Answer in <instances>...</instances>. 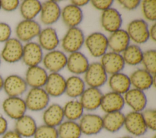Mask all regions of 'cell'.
<instances>
[{"label":"cell","instance_id":"obj_46","mask_svg":"<svg viewBox=\"0 0 156 138\" xmlns=\"http://www.w3.org/2000/svg\"><path fill=\"white\" fill-rule=\"evenodd\" d=\"M149 39H151L153 41H155L156 40V24L154 22L152 25L149 29Z\"/></svg>","mask_w":156,"mask_h":138},{"label":"cell","instance_id":"obj_8","mask_svg":"<svg viewBox=\"0 0 156 138\" xmlns=\"http://www.w3.org/2000/svg\"><path fill=\"white\" fill-rule=\"evenodd\" d=\"M78 123L82 134L85 136L97 135L103 129L102 117L92 112L84 113Z\"/></svg>","mask_w":156,"mask_h":138},{"label":"cell","instance_id":"obj_18","mask_svg":"<svg viewBox=\"0 0 156 138\" xmlns=\"http://www.w3.org/2000/svg\"><path fill=\"white\" fill-rule=\"evenodd\" d=\"M100 63L108 75L121 72L125 67V63L121 53L107 52L101 57Z\"/></svg>","mask_w":156,"mask_h":138},{"label":"cell","instance_id":"obj_27","mask_svg":"<svg viewBox=\"0 0 156 138\" xmlns=\"http://www.w3.org/2000/svg\"><path fill=\"white\" fill-rule=\"evenodd\" d=\"M108 39V47L112 52L122 53L130 44V39L124 29H119L111 33Z\"/></svg>","mask_w":156,"mask_h":138},{"label":"cell","instance_id":"obj_41","mask_svg":"<svg viewBox=\"0 0 156 138\" xmlns=\"http://www.w3.org/2000/svg\"><path fill=\"white\" fill-rule=\"evenodd\" d=\"M90 2L94 9L103 12L112 7L113 4V1L112 0H92V1H90Z\"/></svg>","mask_w":156,"mask_h":138},{"label":"cell","instance_id":"obj_50","mask_svg":"<svg viewBox=\"0 0 156 138\" xmlns=\"http://www.w3.org/2000/svg\"><path fill=\"white\" fill-rule=\"evenodd\" d=\"M1 56H0V65H1Z\"/></svg>","mask_w":156,"mask_h":138},{"label":"cell","instance_id":"obj_15","mask_svg":"<svg viewBox=\"0 0 156 138\" xmlns=\"http://www.w3.org/2000/svg\"><path fill=\"white\" fill-rule=\"evenodd\" d=\"M61 11L58 1L50 0L44 2L40 13L41 22L48 26L55 24L60 18Z\"/></svg>","mask_w":156,"mask_h":138},{"label":"cell","instance_id":"obj_12","mask_svg":"<svg viewBox=\"0 0 156 138\" xmlns=\"http://www.w3.org/2000/svg\"><path fill=\"white\" fill-rule=\"evenodd\" d=\"M28 86L24 78L16 74H11L4 78L2 89L7 97H21L27 90Z\"/></svg>","mask_w":156,"mask_h":138},{"label":"cell","instance_id":"obj_5","mask_svg":"<svg viewBox=\"0 0 156 138\" xmlns=\"http://www.w3.org/2000/svg\"><path fill=\"white\" fill-rule=\"evenodd\" d=\"M41 29L40 24L35 19H23L15 27L16 38L22 43L30 42L38 37Z\"/></svg>","mask_w":156,"mask_h":138},{"label":"cell","instance_id":"obj_48","mask_svg":"<svg viewBox=\"0 0 156 138\" xmlns=\"http://www.w3.org/2000/svg\"><path fill=\"white\" fill-rule=\"evenodd\" d=\"M3 84H4V78L2 75L0 74V91L3 88Z\"/></svg>","mask_w":156,"mask_h":138},{"label":"cell","instance_id":"obj_28","mask_svg":"<svg viewBox=\"0 0 156 138\" xmlns=\"http://www.w3.org/2000/svg\"><path fill=\"white\" fill-rule=\"evenodd\" d=\"M37 127L35 119L26 114L15 120L14 130L23 138H30L33 137Z\"/></svg>","mask_w":156,"mask_h":138},{"label":"cell","instance_id":"obj_2","mask_svg":"<svg viewBox=\"0 0 156 138\" xmlns=\"http://www.w3.org/2000/svg\"><path fill=\"white\" fill-rule=\"evenodd\" d=\"M85 39L84 33L81 29L78 27L68 28L60 41L61 46L69 54L78 52L84 45Z\"/></svg>","mask_w":156,"mask_h":138},{"label":"cell","instance_id":"obj_51","mask_svg":"<svg viewBox=\"0 0 156 138\" xmlns=\"http://www.w3.org/2000/svg\"><path fill=\"white\" fill-rule=\"evenodd\" d=\"M1 9V1H0V10Z\"/></svg>","mask_w":156,"mask_h":138},{"label":"cell","instance_id":"obj_47","mask_svg":"<svg viewBox=\"0 0 156 138\" xmlns=\"http://www.w3.org/2000/svg\"><path fill=\"white\" fill-rule=\"evenodd\" d=\"M90 2L88 0H72L71 1V4L81 8L86 5H87Z\"/></svg>","mask_w":156,"mask_h":138},{"label":"cell","instance_id":"obj_36","mask_svg":"<svg viewBox=\"0 0 156 138\" xmlns=\"http://www.w3.org/2000/svg\"><path fill=\"white\" fill-rule=\"evenodd\" d=\"M143 68L152 75L156 73V50L149 49L143 52L142 62Z\"/></svg>","mask_w":156,"mask_h":138},{"label":"cell","instance_id":"obj_34","mask_svg":"<svg viewBox=\"0 0 156 138\" xmlns=\"http://www.w3.org/2000/svg\"><path fill=\"white\" fill-rule=\"evenodd\" d=\"M42 3L38 0H24L20 2L19 9L23 19H34L41 11Z\"/></svg>","mask_w":156,"mask_h":138},{"label":"cell","instance_id":"obj_4","mask_svg":"<svg viewBox=\"0 0 156 138\" xmlns=\"http://www.w3.org/2000/svg\"><path fill=\"white\" fill-rule=\"evenodd\" d=\"M83 80L88 87L100 88L108 80V74L100 62L90 63L88 67L84 73Z\"/></svg>","mask_w":156,"mask_h":138},{"label":"cell","instance_id":"obj_29","mask_svg":"<svg viewBox=\"0 0 156 138\" xmlns=\"http://www.w3.org/2000/svg\"><path fill=\"white\" fill-rule=\"evenodd\" d=\"M107 82L111 91L122 95L132 87L129 76L122 72L110 75Z\"/></svg>","mask_w":156,"mask_h":138},{"label":"cell","instance_id":"obj_24","mask_svg":"<svg viewBox=\"0 0 156 138\" xmlns=\"http://www.w3.org/2000/svg\"><path fill=\"white\" fill-rule=\"evenodd\" d=\"M125 106L122 95L113 91L103 94L100 108L105 113L122 111Z\"/></svg>","mask_w":156,"mask_h":138},{"label":"cell","instance_id":"obj_9","mask_svg":"<svg viewBox=\"0 0 156 138\" xmlns=\"http://www.w3.org/2000/svg\"><path fill=\"white\" fill-rule=\"evenodd\" d=\"M4 114L10 119L16 120L26 114L27 110L24 99L21 97H7L2 103Z\"/></svg>","mask_w":156,"mask_h":138},{"label":"cell","instance_id":"obj_10","mask_svg":"<svg viewBox=\"0 0 156 138\" xmlns=\"http://www.w3.org/2000/svg\"><path fill=\"white\" fill-rule=\"evenodd\" d=\"M23 44L16 38H10L4 43L0 56L8 63H15L21 60Z\"/></svg>","mask_w":156,"mask_h":138},{"label":"cell","instance_id":"obj_16","mask_svg":"<svg viewBox=\"0 0 156 138\" xmlns=\"http://www.w3.org/2000/svg\"><path fill=\"white\" fill-rule=\"evenodd\" d=\"M103 93L100 88H86L79 97V101L84 110L92 112L100 108Z\"/></svg>","mask_w":156,"mask_h":138},{"label":"cell","instance_id":"obj_11","mask_svg":"<svg viewBox=\"0 0 156 138\" xmlns=\"http://www.w3.org/2000/svg\"><path fill=\"white\" fill-rule=\"evenodd\" d=\"M68 56L63 51L54 50L48 52L43 56V67L50 73L59 72L63 69L67 63Z\"/></svg>","mask_w":156,"mask_h":138},{"label":"cell","instance_id":"obj_13","mask_svg":"<svg viewBox=\"0 0 156 138\" xmlns=\"http://www.w3.org/2000/svg\"><path fill=\"white\" fill-rule=\"evenodd\" d=\"M43 50L37 42L30 41L23 45L21 60L27 67L38 66L43 58Z\"/></svg>","mask_w":156,"mask_h":138},{"label":"cell","instance_id":"obj_7","mask_svg":"<svg viewBox=\"0 0 156 138\" xmlns=\"http://www.w3.org/2000/svg\"><path fill=\"white\" fill-rule=\"evenodd\" d=\"M124 127L129 134L134 137H141L147 131L142 113L131 111L125 114Z\"/></svg>","mask_w":156,"mask_h":138},{"label":"cell","instance_id":"obj_43","mask_svg":"<svg viewBox=\"0 0 156 138\" xmlns=\"http://www.w3.org/2000/svg\"><path fill=\"white\" fill-rule=\"evenodd\" d=\"M140 0H119V4L127 10H133L137 9L141 4Z\"/></svg>","mask_w":156,"mask_h":138},{"label":"cell","instance_id":"obj_37","mask_svg":"<svg viewBox=\"0 0 156 138\" xmlns=\"http://www.w3.org/2000/svg\"><path fill=\"white\" fill-rule=\"evenodd\" d=\"M143 16L147 21L155 22L156 20V1L144 0L141 2Z\"/></svg>","mask_w":156,"mask_h":138},{"label":"cell","instance_id":"obj_23","mask_svg":"<svg viewBox=\"0 0 156 138\" xmlns=\"http://www.w3.org/2000/svg\"><path fill=\"white\" fill-rule=\"evenodd\" d=\"M90 64L87 57L81 52L69 53L67 57L66 68L74 75L84 74Z\"/></svg>","mask_w":156,"mask_h":138},{"label":"cell","instance_id":"obj_14","mask_svg":"<svg viewBox=\"0 0 156 138\" xmlns=\"http://www.w3.org/2000/svg\"><path fill=\"white\" fill-rule=\"evenodd\" d=\"M132 88L145 91L155 85V75H152L144 68L137 69L129 76Z\"/></svg>","mask_w":156,"mask_h":138},{"label":"cell","instance_id":"obj_49","mask_svg":"<svg viewBox=\"0 0 156 138\" xmlns=\"http://www.w3.org/2000/svg\"><path fill=\"white\" fill-rule=\"evenodd\" d=\"M118 138H135V137H133V136H132L130 135H126V136H121V137H119Z\"/></svg>","mask_w":156,"mask_h":138},{"label":"cell","instance_id":"obj_26","mask_svg":"<svg viewBox=\"0 0 156 138\" xmlns=\"http://www.w3.org/2000/svg\"><path fill=\"white\" fill-rule=\"evenodd\" d=\"M60 18L68 28L76 27L82 22L83 13L81 8L69 4L62 9Z\"/></svg>","mask_w":156,"mask_h":138},{"label":"cell","instance_id":"obj_39","mask_svg":"<svg viewBox=\"0 0 156 138\" xmlns=\"http://www.w3.org/2000/svg\"><path fill=\"white\" fill-rule=\"evenodd\" d=\"M147 129L156 130V111L153 108H146L141 112Z\"/></svg>","mask_w":156,"mask_h":138},{"label":"cell","instance_id":"obj_3","mask_svg":"<svg viewBox=\"0 0 156 138\" xmlns=\"http://www.w3.org/2000/svg\"><path fill=\"white\" fill-rule=\"evenodd\" d=\"M84 44L90 55L94 58H101L108 49L107 36L100 32H94L85 39Z\"/></svg>","mask_w":156,"mask_h":138},{"label":"cell","instance_id":"obj_40","mask_svg":"<svg viewBox=\"0 0 156 138\" xmlns=\"http://www.w3.org/2000/svg\"><path fill=\"white\" fill-rule=\"evenodd\" d=\"M12 29L5 22H0V43H5L11 38Z\"/></svg>","mask_w":156,"mask_h":138},{"label":"cell","instance_id":"obj_1","mask_svg":"<svg viewBox=\"0 0 156 138\" xmlns=\"http://www.w3.org/2000/svg\"><path fill=\"white\" fill-rule=\"evenodd\" d=\"M50 97L43 88H30L24 101L27 110L32 112L43 111L50 102Z\"/></svg>","mask_w":156,"mask_h":138},{"label":"cell","instance_id":"obj_38","mask_svg":"<svg viewBox=\"0 0 156 138\" xmlns=\"http://www.w3.org/2000/svg\"><path fill=\"white\" fill-rule=\"evenodd\" d=\"M33 138H58L57 128L44 124L38 126Z\"/></svg>","mask_w":156,"mask_h":138},{"label":"cell","instance_id":"obj_33","mask_svg":"<svg viewBox=\"0 0 156 138\" xmlns=\"http://www.w3.org/2000/svg\"><path fill=\"white\" fill-rule=\"evenodd\" d=\"M58 138H80L82 135L78 122L65 120L57 128Z\"/></svg>","mask_w":156,"mask_h":138},{"label":"cell","instance_id":"obj_45","mask_svg":"<svg viewBox=\"0 0 156 138\" xmlns=\"http://www.w3.org/2000/svg\"><path fill=\"white\" fill-rule=\"evenodd\" d=\"M1 138H23L14 129L7 130L2 136Z\"/></svg>","mask_w":156,"mask_h":138},{"label":"cell","instance_id":"obj_35","mask_svg":"<svg viewBox=\"0 0 156 138\" xmlns=\"http://www.w3.org/2000/svg\"><path fill=\"white\" fill-rule=\"evenodd\" d=\"M121 55L126 64L136 66L142 62L143 51L139 45L130 44Z\"/></svg>","mask_w":156,"mask_h":138},{"label":"cell","instance_id":"obj_19","mask_svg":"<svg viewBox=\"0 0 156 138\" xmlns=\"http://www.w3.org/2000/svg\"><path fill=\"white\" fill-rule=\"evenodd\" d=\"M125 105L133 111L141 112L146 108L147 98L143 91L131 88L123 95Z\"/></svg>","mask_w":156,"mask_h":138},{"label":"cell","instance_id":"obj_22","mask_svg":"<svg viewBox=\"0 0 156 138\" xmlns=\"http://www.w3.org/2000/svg\"><path fill=\"white\" fill-rule=\"evenodd\" d=\"M48 76V71L40 66L28 67L24 80L30 88H43Z\"/></svg>","mask_w":156,"mask_h":138},{"label":"cell","instance_id":"obj_21","mask_svg":"<svg viewBox=\"0 0 156 138\" xmlns=\"http://www.w3.org/2000/svg\"><path fill=\"white\" fill-rule=\"evenodd\" d=\"M42 120L43 124L57 128L65 120L62 106L55 103L49 105L43 111Z\"/></svg>","mask_w":156,"mask_h":138},{"label":"cell","instance_id":"obj_25","mask_svg":"<svg viewBox=\"0 0 156 138\" xmlns=\"http://www.w3.org/2000/svg\"><path fill=\"white\" fill-rule=\"evenodd\" d=\"M38 41L42 49L48 52L55 50L60 43L56 30L51 26L41 29L38 36Z\"/></svg>","mask_w":156,"mask_h":138},{"label":"cell","instance_id":"obj_30","mask_svg":"<svg viewBox=\"0 0 156 138\" xmlns=\"http://www.w3.org/2000/svg\"><path fill=\"white\" fill-rule=\"evenodd\" d=\"M125 114L122 111L105 113L102 117L103 129L115 133L124 127Z\"/></svg>","mask_w":156,"mask_h":138},{"label":"cell","instance_id":"obj_6","mask_svg":"<svg viewBox=\"0 0 156 138\" xmlns=\"http://www.w3.org/2000/svg\"><path fill=\"white\" fill-rule=\"evenodd\" d=\"M149 25L145 19L138 18L131 21L127 25L126 32L135 44L146 43L149 39Z\"/></svg>","mask_w":156,"mask_h":138},{"label":"cell","instance_id":"obj_32","mask_svg":"<svg viewBox=\"0 0 156 138\" xmlns=\"http://www.w3.org/2000/svg\"><path fill=\"white\" fill-rule=\"evenodd\" d=\"M63 107L65 120L78 122L84 114V109L78 99H72L65 103Z\"/></svg>","mask_w":156,"mask_h":138},{"label":"cell","instance_id":"obj_20","mask_svg":"<svg viewBox=\"0 0 156 138\" xmlns=\"http://www.w3.org/2000/svg\"><path fill=\"white\" fill-rule=\"evenodd\" d=\"M66 79L59 72L48 74L46 82L43 87L46 92L52 97H58L65 93Z\"/></svg>","mask_w":156,"mask_h":138},{"label":"cell","instance_id":"obj_31","mask_svg":"<svg viewBox=\"0 0 156 138\" xmlns=\"http://www.w3.org/2000/svg\"><path fill=\"white\" fill-rule=\"evenodd\" d=\"M86 89V84L83 78L73 75L66 79L65 94L72 99L79 98Z\"/></svg>","mask_w":156,"mask_h":138},{"label":"cell","instance_id":"obj_17","mask_svg":"<svg viewBox=\"0 0 156 138\" xmlns=\"http://www.w3.org/2000/svg\"><path fill=\"white\" fill-rule=\"evenodd\" d=\"M101 24L102 28L110 33L121 29L122 24V18L120 12L113 7H110L102 12Z\"/></svg>","mask_w":156,"mask_h":138},{"label":"cell","instance_id":"obj_44","mask_svg":"<svg viewBox=\"0 0 156 138\" xmlns=\"http://www.w3.org/2000/svg\"><path fill=\"white\" fill-rule=\"evenodd\" d=\"M8 130V122L5 117L0 114V136Z\"/></svg>","mask_w":156,"mask_h":138},{"label":"cell","instance_id":"obj_42","mask_svg":"<svg viewBox=\"0 0 156 138\" xmlns=\"http://www.w3.org/2000/svg\"><path fill=\"white\" fill-rule=\"evenodd\" d=\"M1 8L5 12H13L19 8L20 2L18 0H0Z\"/></svg>","mask_w":156,"mask_h":138}]
</instances>
